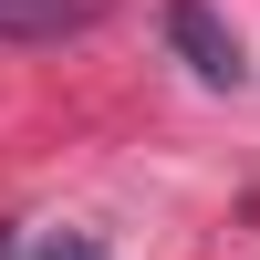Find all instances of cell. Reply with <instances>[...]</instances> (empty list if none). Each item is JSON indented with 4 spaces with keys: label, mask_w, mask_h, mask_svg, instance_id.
I'll return each instance as SVG.
<instances>
[{
    "label": "cell",
    "mask_w": 260,
    "mask_h": 260,
    "mask_svg": "<svg viewBox=\"0 0 260 260\" xmlns=\"http://www.w3.org/2000/svg\"><path fill=\"white\" fill-rule=\"evenodd\" d=\"M167 52H177L198 83H219V94L250 83V52H240V31L219 21V0H167Z\"/></svg>",
    "instance_id": "6da1fadb"
},
{
    "label": "cell",
    "mask_w": 260,
    "mask_h": 260,
    "mask_svg": "<svg viewBox=\"0 0 260 260\" xmlns=\"http://www.w3.org/2000/svg\"><path fill=\"white\" fill-rule=\"evenodd\" d=\"M94 21H104V0H0V42H73Z\"/></svg>",
    "instance_id": "7a4b0ae2"
},
{
    "label": "cell",
    "mask_w": 260,
    "mask_h": 260,
    "mask_svg": "<svg viewBox=\"0 0 260 260\" xmlns=\"http://www.w3.org/2000/svg\"><path fill=\"white\" fill-rule=\"evenodd\" d=\"M0 260H104L83 229H0Z\"/></svg>",
    "instance_id": "3957f363"
}]
</instances>
